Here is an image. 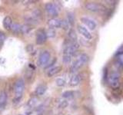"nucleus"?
Segmentation results:
<instances>
[{
	"instance_id": "f03ea898",
	"label": "nucleus",
	"mask_w": 123,
	"mask_h": 115,
	"mask_svg": "<svg viewBox=\"0 0 123 115\" xmlns=\"http://www.w3.org/2000/svg\"><path fill=\"white\" fill-rule=\"evenodd\" d=\"M88 59V57L86 54H81L78 56L77 59L72 63L71 66V72H75L76 71H78L80 68H82L83 65L86 64Z\"/></svg>"
},
{
	"instance_id": "9b49d317",
	"label": "nucleus",
	"mask_w": 123,
	"mask_h": 115,
	"mask_svg": "<svg viewBox=\"0 0 123 115\" xmlns=\"http://www.w3.org/2000/svg\"><path fill=\"white\" fill-rule=\"evenodd\" d=\"M8 101V95L6 91L0 92V111L2 110L7 104Z\"/></svg>"
},
{
	"instance_id": "a211bd4d",
	"label": "nucleus",
	"mask_w": 123,
	"mask_h": 115,
	"mask_svg": "<svg viewBox=\"0 0 123 115\" xmlns=\"http://www.w3.org/2000/svg\"><path fill=\"white\" fill-rule=\"evenodd\" d=\"M21 29H22V25L20 24H18V23H13L11 27V31L15 34H18L21 33Z\"/></svg>"
},
{
	"instance_id": "393cba45",
	"label": "nucleus",
	"mask_w": 123,
	"mask_h": 115,
	"mask_svg": "<svg viewBox=\"0 0 123 115\" xmlns=\"http://www.w3.org/2000/svg\"><path fill=\"white\" fill-rule=\"evenodd\" d=\"M36 103H37V98H32L28 101V106L29 107H34L35 105L36 104Z\"/></svg>"
},
{
	"instance_id": "0eeeda50",
	"label": "nucleus",
	"mask_w": 123,
	"mask_h": 115,
	"mask_svg": "<svg viewBox=\"0 0 123 115\" xmlns=\"http://www.w3.org/2000/svg\"><path fill=\"white\" fill-rule=\"evenodd\" d=\"M45 8V11L47 12V13L52 17H55L58 15V14H59V9H58L57 6L52 2L46 3Z\"/></svg>"
},
{
	"instance_id": "20e7f679",
	"label": "nucleus",
	"mask_w": 123,
	"mask_h": 115,
	"mask_svg": "<svg viewBox=\"0 0 123 115\" xmlns=\"http://www.w3.org/2000/svg\"><path fill=\"white\" fill-rule=\"evenodd\" d=\"M86 8L88 11L92 12H100L106 10V8L103 5L96 2H87L86 4Z\"/></svg>"
},
{
	"instance_id": "f257e3e1",
	"label": "nucleus",
	"mask_w": 123,
	"mask_h": 115,
	"mask_svg": "<svg viewBox=\"0 0 123 115\" xmlns=\"http://www.w3.org/2000/svg\"><path fill=\"white\" fill-rule=\"evenodd\" d=\"M25 90V81L22 78L18 79L15 83L14 85V92H15V98L14 102L18 103L22 97V94Z\"/></svg>"
},
{
	"instance_id": "6e6552de",
	"label": "nucleus",
	"mask_w": 123,
	"mask_h": 115,
	"mask_svg": "<svg viewBox=\"0 0 123 115\" xmlns=\"http://www.w3.org/2000/svg\"><path fill=\"white\" fill-rule=\"evenodd\" d=\"M47 34L46 32L43 29H39L36 32V43L38 45H42L47 40Z\"/></svg>"
},
{
	"instance_id": "cd10ccee",
	"label": "nucleus",
	"mask_w": 123,
	"mask_h": 115,
	"mask_svg": "<svg viewBox=\"0 0 123 115\" xmlns=\"http://www.w3.org/2000/svg\"><path fill=\"white\" fill-rule=\"evenodd\" d=\"M6 40V35L2 32L0 31V43H2V42Z\"/></svg>"
},
{
	"instance_id": "5701e85b",
	"label": "nucleus",
	"mask_w": 123,
	"mask_h": 115,
	"mask_svg": "<svg viewBox=\"0 0 123 115\" xmlns=\"http://www.w3.org/2000/svg\"><path fill=\"white\" fill-rule=\"evenodd\" d=\"M72 61V56L70 55H64V56L62 57V61L64 64H70Z\"/></svg>"
},
{
	"instance_id": "4be33fe9",
	"label": "nucleus",
	"mask_w": 123,
	"mask_h": 115,
	"mask_svg": "<svg viewBox=\"0 0 123 115\" xmlns=\"http://www.w3.org/2000/svg\"><path fill=\"white\" fill-rule=\"evenodd\" d=\"M46 34H47L48 38H54L55 36V31L54 30V29L50 28L47 32H46Z\"/></svg>"
},
{
	"instance_id": "a878e982",
	"label": "nucleus",
	"mask_w": 123,
	"mask_h": 115,
	"mask_svg": "<svg viewBox=\"0 0 123 115\" xmlns=\"http://www.w3.org/2000/svg\"><path fill=\"white\" fill-rule=\"evenodd\" d=\"M69 27V23L68 22L67 20H62V23H61V28L65 30H67Z\"/></svg>"
},
{
	"instance_id": "aec40b11",
	"label": "nucleus",
	"mask_w": 123,
	"mask_h": 115,
	"mask_svg": "<svg viewBox=\"0 0 123 115\" xmlns=\"http://www.w3.org/2000/svg\"><path fill=\"white\" fill-rule=\"evenodd\" d=\"M31 30H32V27H31L29 25H22L21 33L28 34Z\"/></svg>"
},
{
	"instance_id": "dca6fc26",
	"label": "nucleus",
	"mask_w": 123,
	"mask_h": 115,
	"mask_svg": "<svg viewBox=\"0 0 123 115\" xmlns=\"http://www.w3.org/2000/svg\"><path fill=\"white\" fill-rule=\"evenodd\" d=\"M77 35L73 29H70L68 33V42H76Z\"/></svg>"
},
{
	"instance_id": "f3484780",
	"label": "nucleus",
	"mask_w": 123,
	"mask_h": 115,
	"mask_svg": "<svg viewBox=\"0 0 123 115\" xmlns=\"http://www.w3.org/2000/svg\"><path fill=\"white\" fill-rule=\"evenodd\" d=\"M80 82V78H79V75H73L71 79H70V81H69V84L72 87H75L77 86Z\"/></svg>"
},
{
	"instance_id": "6ab92c4d",
	"label": "nucleus",
	"mask_w": 123,
	"mask_h": 115,
	"mask_svg": "<svg viewBox=\"0 0 123 115\" xmlns=\"http://www.w3.org/2000/svg\"><path fill=\"white\" fill-rule=\"evenodd\" d=\"M67 21L69 23V25H73V24H74L75 16H74V14H73L72 12H68V14H67Z\"/></svg>"
},
{
	"instance_id": "1a4fd4ad",
	"label": "nucleus",
	"mask_w": 123,
	"mask_h": 115,
	"mask_svg": "<svg viewBox=\"0 0 123 115\" xmlns=\"http://www.w3.org/2000/svg\"><path fill=\"white\" fill-rule=\"evenodd\" d=\"M81 21H82L85 25H86L90 30H94L96 28V23L94 20L87 18V17H82L81 18Z\"/></svg>"
},
{
	"instance_id": "ddd939ff",
	"label": "nucleus",
	"mask_w": 123,
	"mask_h": 115,
	"mask_svg": "<svg viewBox=\"0 0 123 115\" xmlns=\"http://www.w3.org/2000/svg\"><path fill=\"white\" fill-rule=\"evenodd\" d=\"M12 24H13L12 19L11 18V17L6 16L4 18L3 22H2V25H3L4 29H6V30H11V27Z\"/></svg>"
},
{
	"instance_id": "7ed1b4c3",
	"label": "nucleus",
	"mask_w": 123,
	"mask_h": 115,
	"mask_svg": "<svg viewBox=\"0 0 123 115\" xmlns=\"http://www.w3.org/2000/svg\"><path fill=\"white\" fill-rule=\"evenodd\" d=\"M108 82L111 87L118 88L120 86V75L116 71L111 73L108 78Z\"/></svg>"
},
{
	"instance_id": "bb28decb",
	"label": "nucleus",
	"mask_w": 123,
	"mask_h": 115,
	"mask_svg": "<svg viewBox=\"0 0 123 115\" xmlns=\"http://www.w3.org/2000/svg\"><path fill=\"white\" fill-rule=\"evenodd\" d=\"M68 106V102L66 101H62L59 103V108H65V107H66Z\"/></svg>"
},
{
	"instance_id": "412c9836",
	"label": "nucleus",
	"mask_w": 123,
	"mask_h": 115,
	"mask_svg": "<svg viewBox=\"0 0 123 115\" xmlns=\"http://www.w3.org/2000/svg\"><path fill=\"white\" fill-rule=\"evenodd\" d=\"M73 97H74V93H73L72 91H65L62 93V98H64L72 99Z\"/></svg>"
},
{
	"instance_id": "9d476101",
	"label": "nucleus",
	"mask_w": 123,
	"mask_h": 115,
	"mask_svg": "<svg viewBox=\"0 0 123 115\" xmlns=\"http://www.w3.org/2000/svg\"><path fill=\"white\" fill-rule=\"evenodd\" d=\"M77 29H78L79 32L82 34V36H84L85 38H86V39H88V40L92 39V34L89 32H88L86 28H85L84 26L81 25H79L78 26H77Z\"/></svg>"
},
{
	"instance_id": "4468645a",
	"label": "nucleus",
	"mask_w": 123,
	"mask_h": 115,
	"mask_svg": "<svg viewBox=\"0 0 123 115\" xmlns=\"http://www.w3.org/2000/svg\"><path fill=\"white\" fill-rule=\"evenodd\" d=\"M62 70V67L61 66H56V67H53L52 68H50L47 72V75L49 78L53 77L54 75H55L58 73H59Z\"/></svg>"
},
{
	"instance_id": "39448f33",
	"label": "nucleus",
	"mask_w": 123,
	"mask_h": 115,
	"mask_svg": "<svg viewBox=\"0 0 123 115\" xmlns=\"http://www.w3.org/2000/svg\"><path fill=\"white\" fill-rule=\"evenodd\" d=\"M79 48V45L77 42H68V44L67 45V46H65L64 49V55L72 56L78 51Z\"/></svg>"
},
{
	"instance_id": "423d86ee",
	"label": "nucleus",
	"mask_w": 123,
	"mask_h": 115,
	"mask_svg": "<svg viewBox=\"0 0 123 115\" xmlns=\"http://www.w3.org/2000/svg\"><path fill=\"white\" fill-rule=\"evenodd\" d=\"M50 58H51V55H50V53L48 51H43L42 52H41L39 57H38V66H40V67L45 66L49 61Z\"/></svg>"
},
{
	"instance_id": "f8f14e48",
	"label": "nucleus",
	"mask_w": 123,
	"mask_h": 115,
	"mask_svg": "<svg viewBox=\"0 0 123 115\" xmlns=\"http://www.w3.org/2000/svg\"><path fill=\"white\" fill-rule=\"evenodd\" d=\"M61 23L62 20L56 18H52L51 19H49L48 22V25L51 29H58L61 28Z\"/></svg>"
},
{
	"instance_id": "2eb2a0df",
	"label": "nucleus",
	"mask_w": 123,
	"mask_h": 115,
	"mask_svg": "<svg viewBox=\"0 0 123 115\" xmlns=\"http://www.w3.org/2000/svg\"><path fill=\"white\" fill-rule=\"evenodd\" d=\"M46 89H47V87H46L45 84H40V85H38L36 87V94L38 95V96L43 95L45 93Z\"/></svg>"
},
{
	"instance_id": "b1692460",
	"label": "nucleus",
	"mask_w": 123,
	"mask_h": 115,
	"mask_svg": "<svg viewBox=\"0 0 123 115\" xmlns=\"http://www.w3.org/2000/svg\"><path fill=\"white\" fill-rule=\"evenodd\" d=\"M55 84L59 87H63L65 84V80L62 78H57L55 80Z\"/></svg>"
}]
</instances>
